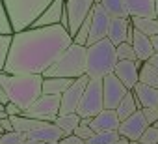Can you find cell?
Wrapping results in <instances>:
<instances>
[{
  "label": "cell",
  "mask_w": 158,
  "mask_h": 144,
  "mask_svg": "<svg viewBox=\"0 0 158 144\" xmlns=\"http://www.w3.org/2000/svg\"><path fill=\"white\" fill-rule=\"evenodd\" d=\"M93 2H95V4H101V0H93Z\"/></svg>",
  "instance_id": "816d5d0a"
},
{
  "label": "cell",
  "mask_w": 158,
  "mask_h": 144,
  "mask_svg": "<svg viewBox=\"0 0 158 144\" xmlns=\"http://www.w3.org/2000/svg\"><path fill=\"white\" fill-rule=\"evenodd\" d=\"M60 144H86V140L80 138V137H76V135L73 133V135H65V137H61V138H60Z\"/></svg>",
  "instance_id": "8d00e7d4"
},
{
  "label": "cell",
  "mask_w": 158,
  "mask_h": 144,
  "mask_svg": "<svg viewBox=\"0 0 158 144\" xmlns=\"http://www.w3.org/2000/svg\"><path fill=\"white\" fill-rule=\"evenodd\" d=\"M130 23L138 32H141L145 36L158 34V19L156 17H130Z\"/></svg>",
  "instance_id": "603a6c76"
},
{
  "label": "cell",
  "mask_w": 158,
  "mask_h": 144,
  "mask_svg": "<svg viewBox=\"0 0 158 144\" xmlns=\"http://www.w3.org/2000/svg\"><path fill=\"white\" fill-rule=\"evenodd\" d=\"M115 64V45L108 38L86 45V75L89 79H102L108 73H114Z\"/></svg>",
  "instance_id": "3957f363"
},
{
  "label": "cell",
  "mask_w": 158,
  "mask_h": 144,
  "mask_svg": "<svg viewBox=\"0 0 158 144\" xmlns=\"http://www.w3.org/2000/svg\"><path fill=\"white\" fill-rule=\"evenodd\" d=\"M147 62H149L151 65H154V67L158 69V52H154V54H152V56H151V58H149Z\"/></svg>",
  "instance_id": "7bdbcfd3"
},
{
  "label": "cell",
  "mask_w": 158,
  "mask_h": 144,
  "mask_svg": "<svg viewBox=\"0 0 158 144\" xmlns=\"http://www.w3.org/2000/svg\"><path fill=\"white\" fill-rule=\"evenodd\" d=\"M128 17H154V0H125Z\"/></svg>",
  "instance_id": "d6986e66"
},
{
  "label": "cell",
  "mask_w": 158,
  "mask_h": 144,
  "mask_svg": "<svg viewBox=\"0 0 158 144\" xmlns=\"http://www.w3.org/2000/svg\"><path fill=\"white\" fill-rule=\"evenodd\" d=\"M128 88L115 77V73H108L102 77V103L104 109H117L121 99L127 96Z\"/></svg>",
  "instance_id": "30bf717a"
},
{
  "label": "cell",
  "mask_w": 158,
  "mask_h": 144,
  "mask_svg": "<svg viewBox=\"0 0 158 144\" xmlns=\"http://www.w3.org/2000/svg\"><path fill=\"white\" fill-rule=\"evenodd\" d=\"M4 109H6V112H8V116H19V114H23V109H19L15 103H11V101H8L6 105H4Z\"/></svg>",
  "instance_id": "74e56055"
},
{
  "label": "cell",
  "mask_w": 158,
  "mask_h": 144,
  "mask_svg": "<svg viewBox=\"0 0 158 144\" xmlns=\"http://www.w3.org/2000/svg\"><path fill=\"white\" fill-rule=\"evenodd\" d=\"M82 75H86V45H78L74 41L43 73V77H67V79H78Z\"/></svg>",
  "instance_id": "277c9868"
},
{
  "label": "cell",
  "mask_w": 158,
  "mask_h": 144,
  "mask_svg": "<svg viewBox=\"0 0 158 144\" xmlns=\"http://www.w3.org/2000/svg\"><path fill=\"white\" fill-rule=\"evenodd\" d=\"M0 125H2V131H4V133H8V131H13V124H11L10 116H8V118H2V120H0Z\"/></svg>",
  "instance_id": "f35d334b"
},
{
  "label": "cell",
  "mask_w": 158,
  "mask_h": 144,
  "mask_svg": "<svg viewBox=\"0 0 158 144\" xmlns=\"http://www.w3.org/2000/svg\"><path fill=\"white\" fill-rule=\"evenodd\" d=\"M141 60H117L114 73L115 77L128 88L132 90L136 83H139V67H141Z\"/></svg>",
  "instance_id": "7c38bea8"
},
{
  "label": "cell",
  "mask_w": 158,
  "mask_h": 144,
  "mask_svg": "<svg viewBox=\"0 0 158 144\" xmlns=\"http://www.w3.org/2000/svg\"><path fill=\"white\" fill-rule=\"evenodd\" d=\"M21 144H45V142H41V140H35V138H30V137H26Z\"/></svg>",
  "instance_id": "ee69618b"
},
{
  "label": "cell",
  "mask_w": 158,
  "mask_h": 144,
  "mask_svg": "<svg viewBox=\"0 0 158 144\" xmlns=\"http://www.w3.org/2000/svg\"><path fill=\"white\" fill-rule=\"evenodd\" d=\"M10 99H8V96H6V92H4V88H2V84H0V103L2 105H6Z\"/></svg>",
  "instance_id": "b9f144b4"
},
{
  "label": "cell",
  "mask_w": 158,
  "mask_h": 144,
  "mask_svg": "<svg viewBox=\"0 0 158 144\" xmlns=\"http://www.w3.org/2000/svg\"><path fill=\"white\" fill-rule=\"evenodd\" d=\"M54 124L63 131V137L65 135H73L74 127L80 124V116H78L76 112H69V114H58Z\"/></svg>",
  "instance_id": "cb8c5ba5"
},
{
  "label": "cell",
  "mask_w": 158,
  "mask_h": 144,
  "mask_svg": "<svg viewBox=\"0 0 158 144\" xmlns=\"http://www.w3.org/2000/svg\"><path fill=\"white\" fill-rule=\"evenodd\" d=\"M0 84H2L8 99L24 112L41 96L43 75H19L0 71Z\"/></svg>",
  "instance_id": "7a4b0ae2"
},
{
  "label": "cell",
  "mask_w": 158,
  "mask_h": 144,
  "mask_svg": "<svg viewBox=\"0 0 158 144\" xmlns=\"http://www.w3.org/2000/svg\"><path fill=\"white\" fill-rule=\"evenodd\" d=\"M104 109L102 103V79H89L86 84V90L82 94V99L78 103L76 114L80 118H93Z\"/></svg>",
  "instance_id": "8992f818"
},
{
  "label": "cell",
  "mask_w": 158,
  "mask_h": 144,
  "mask_svg": "<svg viewBox=\"0 0 158 144\" xmlns=\"http://www.w3.org/2000/svg\"><path fill=\"white\" fill-rule=\"evenodd\" d=\"M0 137H2V133H0Z\"/></svg>",
  "instance_id": "11a10c76"
},
{
  "label": "cell",
  "mask_w": 158,
  "mask_h": 144,
  "mask_svg": "<svg viewBox=\"0 0 158 144\" xmlns=\"http://www.w3.org/2000/svg\"><path fill=\"white\" fill-rule=\"evenodd\" d=\"M149 38H151V45H152L154 52H158V34H154V36H149Z\"/></svg>",
  "instance_id": "60d3db41"
},
{
  "label": "cell",
  "mask_w": 158,
  "mask_h": 144,
  "mask_svg": "<svg viewBox=\"0 0 158 144\" xmlns=\"http://www.w3.org/2000/svg\"><path fill=\"white\" fill-rule=\"evenodd\" d=\"M89 77L88 75H82L73 81V84L61 94L60 97V114H69V112H76L78 109V103L82 99V94L86 90V84H88Z\"/></svg>",
  "instance_id": "ba28073f"
},
{
  "label": "cell",
  "mask_w": 158,
  "mask_h": 144,
  "mask_svg": "<svg viewBox=\"0 0 158 144\" xmlns=\"http://www.w3.org/2000/svg\"><path fill=\"white\" fill-rule=\"evenodd\" d=\"M71 43L73 38L61 25L30 26L15 32L2 71L19 75H43Z\"/></svg>",
  "instance_id": "6da1fadb"
},
{
  "label": "cell",
  "mask_w": 158,
  "mask_h": 144,
  "mask_svg": "<svg viewBox=\"0 0 158 144\" xmlns=\"http://www.w3.org/2000/svg\"><path fill=\"white\" fill-rule=\"evenodd\" d=\"M93 10V8H91ZM89 26H91V13L86 17V21L80 25V28L76 30V34L73 36V41L78 45H86L88 43V36H89Z\"/></svg>",
  "instance_id": "f1b7e54d"
},
{
  "label": "cell",
  "mask_w": 158,
  "mask_h": 144,
  "mask_svg": "<svg viewBox=\"0 0 158 144\" xmlns=\"http://www.w3.org/2000/svg\"><path fill=\"white\" fill-rule=\"evenodd\" d=\"M110 13L101 6V4H93V10H91V26H89V36H88V43L86 45H91L99 39H104L106 34H108V26H110Z\"/></svg>",
  "instance_id": "8fae6325"
},
{
  "label": "cell",
  "mask_w": 158,
  "mask_h": 144,
  "mask_svg": "<svg viewBox=\"0 0 158 144\" xmlns=\"http://www.w3.org/2000/svg\"><path fill=\"white\" fill-rule=\"evenodd\" d=\"M2 2L6 6L11 28L15 34L30 28L52 0H2Z\"/></svg>",
  "instance_id": "5b68a950"
},
{
  "label": "cell",
  "mask_w": 158,
  "mask_h": 144,
  "mask_svg": "<svg viewBox=\"0 0 158 144\" xmlns=\"http://www.w3.org/2000/svg\"><path fill=\"white\" fill-rule=\"evenodd\" d=\"M154 17L158 19V0H154Z\"/></svg>",
  "instance_id": "7dc6e473"
},
{
  "label": "cell",
  "mask_w": 158,
  "mask_h": 144,
  "mask_svg": "<svg viewBox=\"0 0 158 144\" xmlns=\"http://www.w3.org/2000/svg\"><path fill=\"white\" fill-rule=\"evenodd\" d=\"M147 125H149V124H147V120H145L141 109H138L134 114H130L128 118H125V120L119 122L117 133H119L121 137L128 138V140H138L139 135L147 129Z\"/></svg>",
  "instance_id": "4fadbf2b"
},
{
  "label": "cell",
  "mask_w": 158,
  "mask_h": 144,
  "mask_svg": "<svg viewBox=\"0 0 158 144\" xmlns=\"http://www.w3.org/2000/svg\"><path fill=\"white\" fill-rule=\"evenodd\" d=\"M0 34H13V28H11V23H10V17L2 0H0Z\"/></svg>",
  "instance_id": "836d02e7"
},
{
  "label": "cell",
  "mask_w": 158,
  "mask_h": 144,
  "mask_svg": "<svg viewBox=\"0 0 158 144\" xmlns=\"http://www.w3.org/2000/svg\"><path fill=\"white\" fill-rule=\"evenodd\" d=\"M130 144H141L139 140H130Z\"/></svg>",
  "instance_id": "c3c4849f"
},
{
  "label": "cell",
  "mask_w": 158,
  "mask_h": 144,
  "mask_svg": "<svg viewBox=\"0 0 158 144\" xmlns=\"http://www.w3.org/2000/svg\"><path fill=\"white\" fill-rule=\"evenodd\" d=\"M119 116L115 109H102L99 114H95L89 122V127L93 131H117L119 129Z\"/></svg>",
  "instance_id": "5bb4252c"
},
{
  "label": "cell",
  "mask_w": 158,
  "mask_h": 144,
  "mask_svg": "<svg viewBox=\"0 0 158 144\" xmlns=\"http://www.w3.org/2000/svg\"><path fill=\"white\" fill-rule=\"evenodd\" d=\"M112 144H130V140H128V138H125V137H121V135H119V138H117V140H115V142H112Z\"/></svg>",
  "instance_id": "f6af8a7d"
},
{
  "label": "cell",
  "mask_w": 158,
  "mask_h": 144,
  "mask_svg": "<svg viewBox=\"0 0 158 144\" xmlns=\"http://www.w3.org/2000/svg\"><path fill=\"white\" fill-rule=\"evenodd\" d=\"M136 110H138V105H136V97H134L132 90H128V92H127V96H125V97L121 99V103L117 105L115 112H117L119 120H125V118H128L130 114H134Z\"/></svg>",
  "instance_id": "d4e9b609"
},
{
  "label": "cell",
  "mask_w": 158,
  "mask_h": 144,
  "mask_svg": "<svg viewBox=\"0 0 158 144\" xmlns=\"http://www.w3.org/2000/svg\"><path fill=\"white\" fill-rule=\"evenodd\" d=\"M0 133H4V131H2V125H0Z\"/></svg>",
  "instance_id": "f5cc1de1"
},
{
  "label": "cell",
  "mask_w": 158,
  "mask_h": 144,
  "mask_svg": "<svg viewBox=\"0 0 158 144\" xmlns=\"http://www.w3.org/2000/svg\"><path fill=\"white\" fill-rule=\"evenodd\" d=\"M73 133H74L76 137H80V138L88 140V138H91V137H93V133H95V131H93L88 124H82V122H80V124L74 127V131H73Z\"/></svg>",
  "instance_id": "e575fe53"
},
{
  "label": "cell",
  "mask_w": 158,
  "mask_h": 144,
  "mask_svg": "<svg viewBox=\"0 0 158 144\" xmlns=\"http://www.w3.org/2000/svg\"><path fill=\"white\" fill-rule=\"evenodd\" d=\"M119 138L117 131H95L91 138L86 140V144H112Z\"/></svg>",
  "instance_id": "83f0119b"
},
{
  "label": "cell",
  "mask_w": 158,
  "mask_h": 144,
  "mask_svg": "<svg viewBox=\"0 0 158 144\" xmlns=\"http://www.w3.org/2000/svg\"><path fill=\"white\" fill-rule=\"evenodd\" d=\"M115 56H117V60H138L136 52H134V47L128 41H123V43L115 45Z\"/></svg>",
  "instance_id": "4dcf8cb0"
},
{
  "label": "cell",
  "mask_w": 158,
  "mask_h": 144,
  "mask_svg": "<svg viewBox=\"0 0 158 144\" xmlns=\"http://www.w3.org/2000/svg\"><path fill=\"white\" fill-rule=\"evenodd\" d=\"M2 118H8V112H6V109H4V107L0 109V120H2Z\"/></svg>",
  "instance_id": "bcb514c9"
},
{
  "label": "cell",
  "mask_w": 158,
  "mask_h": 144,
  "mask_svg": "<svg viewBox=\"0 0 158 144\" xmlns=\"http://www.w3.org/2000/svg\"><path fill=\"white\" fill-rule=\"evenodd\" d=\"M2 107H4V105H2V103H0V109H2Z\"/></svg>",
  "instance_id": "db71d44e"
},
{
  "label": "cell",
  "mask_w": 158,
  "mask_h": 144,
  "mask_svg": "<svg viewBox=\"0 0 158 144\" xmlns=\"http://www.w3.org/2000/svg\"><path fill=\"white\" fill-rule=\"evenodd\" d=\"M132 94L136 97L138 109H143V107L158 109V88H152V86L143 84V83H136L132 88Z\"/></svg>",
  "instance_id": "2e32d148"
},
{
  "label": "cell",
  "mask_w": 158,
  "mask_h": 144,
  "mask_svg": "<svg viewBox=\"0 0 158 144\" xmlns=\"http://www.w3.org/2000/svg\"><path fill=\"white\" fill-rule=\"evenodd\" d=\"M93 0H65V11L69 17V34L71 38L76 34V30L80 28V25L86 21V17L91 13Z\"/></svg>",
  "instance_id": "9c48e42d"
},
{
  "label": "cell",
  "mask_w": 158,
  "mask_h": 144,
  "mask_svg": "<svg viewBox=\"0 0 158 144\" xmlns=\"http://www.w3.org/2000/svg\"><path fill=\"white\" fill-rule=\"evenodd\" d=\"M11 39H13V34H0V71L6 65L8 52H10V47H11Z\"/></svg>",
  "instance_id": "f546056e"
},
{
  "label": "cell",
  "mask_w": 158,
  "mask_h": 144,
  "mask_svg": "<svg viewBox=\"0 0 158 144\" xmlns=\"http://www.w3.org/2000/svg\"><path fill=\"white\" fill-rule=\"evenodd\" d=\"M139 83L158 88V69L154 65H151L149 62H143L139 67Z\"/></svg>",
  "instance_id": "484cf974"
},
{
  "label": "cell",
  "mask_w": 158,
  "mask_h": 144,
  "mask_svg": "<svg viewBox=\"0 0 158 144\" xmlns=\"http://www.w3.org/2000/svg\"><path fill=\"white\" fill-rule=\"evenodd\" d=\"M30 138H35V140H41V142H58L61 137H63V131L56 125V124H50L47 122L45 125L34 129L28 133Z\"/></svg>",
  "instance_id": "44dd1931"
},
{
  "label": "cell",
  "mask_w": 158,
  "mask_h": 144,
  "mask_svg": "<svg viewBox=\"0 0 158 144\" xmlns=\"http://www.w3.org/2000/svg\"><path fill=\"white\" fill-rule=\"evenodd\" d=\"M101 6L110 13V17H128L125 0H101Z\"/></svg>",
  "instance_id": "4316f807"
},
{
  "label": "cell",
  "mask_w": 158,
  "mask_h": 144,
  "mask_svg": "<svg viewBox=\"0 0 158 144\" xmlns=\"http://www.w3.org/2000/svg\"><path fill=\"white\" fill-rule=\"evenodd\" d=\"M28 137V133H19V131H8V133H2L0 137V144H21L24 138Z\"/></svg>",
  "instance_id": "1f68e13d"
},
{
  "label": "cell",
  "mask_w": 158,
  "mask_h": 144,
  "mask_svg": "<svg viewBox=\"0 0 158 144\" xmlns=\"http://www.w3.org/2000/svg\"><path fill=\"white\" fill-rule=\"evenodd\" d=\"M10 120H11V124H13V129L19 131V133H30V131H34V129H37V127H41V125L47 124V122H43V120L30 118V116H26V114L10 116Z\"/></svg>",
  "instance_id": "7402d4cb"
},
{
  "label": "cell",
  "mask_w": 158,
  "mask_h": 144,
  "mask_svg": "<svg viewBox=\"0 0 158 144\" xmlns=\"http://www.w3.org/2000/svg\"><path fill=\"white\" fill-rule=\"evenodd\" d=\"M60 97L61 96H48V94H41L23 114L35 118V120H43V122H50L54 124L56 116L60 114Z\"/></svg>",
  "instance_id": "52a82bcc"
},
{
  "label": "cell",
  "mask_w": 158,
  "mask_h": 144,
  "mask_svg": "<svg viewBox=\"0 0 158 144\" xmlns=\"http://www.w3.org/2000/svg\"><path fill=\"white\" fill-rule=\"evenodd\" d=\"M132 47H134V52H136V58L138 60H141V62H147L152 54H154V49H152V45H151V38L149 36H145V34H141V32H138L136 28H134V34H132Z\"/></svg>",
  "instance_id": "ac0fdd59"
},
{
  "label": "cell",
  "mask_w": 158,
  "mask_h": 144,
  "mask_svg": "<svg viewBox=\"0 0 158 144\" xmlns=\"http://www.w3.org/2000/svg\"><path fill=\"white\" fill-rule=\"evenodd\" d=\"M141 112H143V116H145V120H147L149 125H152L158 120V109H154V107H143Z\"/></svg>",
  "instance_id": "d590c367"
},
{
  "label": "cell",
  "mask_w": 158,
  "mask_h": 144,
  "mask_svg": "<svg viewBox=\"0 0 158 144\" xmlns=\"http://www.w3.org/2000/svg\"><path fill=\"white\" fill-rule=\"evenodd\" d=\"M63 10H65V0H52V2L45 8V11L35 19V23L32 26H54V25H60Z\"/></svg>",
  "instance_id": "9a60e30c"
},
{
  "label": "cell",
  "mask_w": 158,
  "mask_h": 144,
  "mask_svg": "<svg viewBox=\"0 0 158 144\" xmlns=\"http://www.w3.org/2000/svg\"><path fill=\"white\" fill-rule=\"evenodd\" d=\"M138 140H139L141 144H158V127L147 125V129L139 135Z\"/></svg>",
  "instance_id": "d6a6232c"
},
{
  "label": "cell",
  "mask_w": 158,
  "mask_h": 144,
  "mask_svg": "<svg viewBox=\"0 0 158 144\" xmlns=\"http://www.w3.org/2000/svg\"><path fill=\"white\" fill-rule=\"evenodd\" d=\"M152 125H154V127H158V120H156V122H154V124H152Z\"/></svg>",
  "instance_id": "f907efd6"
},
{
  "label": "cell",
  "mask_w": 158,
  "mask_h": 144,
  "mask_svg": "<svg viewBox=\"0 0 158 144\" xmlns=\"http://www.w3.org/2000/svg\"><path fill=\"white\" fill-rule=\"evenodd\" d=\"M74 79H67V77H43V84H41V94H48V96H61Z\"/></svg>",
  "instance_id": "ffe728a7"
},
{
  "label": "cell",
  "mask_w": 158,
  "mask_h": 144,
  "mask_svg": "<svg viewBox=\"0 0 158 144\" xmlns=\"http://www.w3.org/2000/svg\"><path fill=\"white\" fill-rule=\"evenodd\" d=\"M45 144H60V140L58 142H45Z\"/></svg>",
  "instance_id": "681fc988"
},
{
  "label": "cell",
  "mask_w": 158,
  "mask_h": 144,
  "mask_svg": "<svg viewBox=\"0 0 158 144\" xmlns=\"http://www.w3.org/2000/svg\"><path fill=\"white\" fill-rule=\"evenodd\" d=\"M60 25L63 26V28H69V17H67V11L63 10V13H61V19H60Z\"/></svg>",
  "instance_id": "ab89813d"
},
{
  "label": "cell",
  "mask_w": 158,
  "mask_h": 144,
  "mask_svg": "<svg viewBox=\"0 0 158 144\" xmlns=\"http://www.w3.org/2000/svg\"><path fill=\"white\" fill-rule=\"evenodd\" d=\"M128 25H130V17H112L106 38H108L114 45H119V43L127 41Z\"/></svg>",
  "instance_id": "e0dca14e"
}]
</instances>
